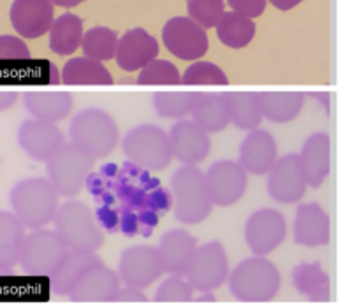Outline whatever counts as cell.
<instances>
[{"instance_id":"cell-1","label":"cell","mask_w":361,"mask_h":304,"mask_svg":"<svg viewBox=\"0 0 361 304\" xmlns=\"http://www.w3.org/2000/svg\"><path fill=\"white\" fill-rule=\"evenodd\" d=\"M9 201L14 217L32 231L53 222L59 208V194L44 178H28L16 183L9 194Z\"/></svg>"},{"instance_id":"cell-2","label":"cell","mask_w":361,"mask_h":304,"mask_svg":"<svg viewBox=\"0 0 361 304\" xmlns=\"http://www.w3.org/2000/svg\"><path fill=\"white\" fill-rule=\"evenodd\" d=\"M53 222H55V232L67 250L94 253L102 246L104 236L95 222L94 213L85 203L67 201L56 208Z\"/></svg>"},{"instance_id":"cell-3","label":"cell","mask_w":361,"mask_h":304,"mask_svg":"<svg viewBox=\"0 0 361 304\" xmlns=\"http://www.w3.org/2000/svg\"><path fill=\"white\" fill-rule=\"evenodd\" d=\"M171 190L176 220L185 225H197L210 217L214 203L208 196L204 175L196 165L180 167L171 176Z\"/></svg>"},{"instance_id":"cell-4","label":"cell","mask_w":361,"mask_h":304,"mask_svg":"<svg viewBox=\"0 0 361 304\" xmlns=\"http://www.w3.org/2000/svg\"><path fill=\"white\" fill-rule=\"evenodd\" d=\"M281 273L277 266L264 257L242 260L229 274L233 296L245 303H268L281 289Z\"/></svg>"},{"instance_id":"cell-5","label":"cell","mask_w":361,"mask_h":304,"mask_svg":"<svg viewBox=\"0 0 361 304\" xmlns=\"http://www.w3.org/2000/svg\"><path fill=\"white\" fill-rule=\"evenodd\" d=\"M73 144L90 155L94 160L106 158L120 139L115 120L102 109L88 108L78 113L71 122Z\"/></svg>"},{"instance_id":"cell-6","label":"cell","mask_w":361,"mask_h":304,"mask_svg":"<svg viewBox=\"0 0 361 304\" xmlns=\"http://www.w3.org/2000/svg\"><path fill=\"white\" fill-rule=\"evenodd\" d=\"M94 158L76 144L66 143L46 162L48 182L59 196H78L94 171Z\"/></svg>"},{"instance_id":"cell-7","label":"cell","mask_w":361,"mask_h":304,"mask_svg":"<svg viewBox=\"0 0 361 304\" xmlns=\"http://www.w3.org/2000/svg\"><path fill=\"white\" fill-rule=\"evenodd\" d=\"M123 153L143 171H162L173 158L168 132L155 125H137L123 137Z\"/></svg>"},{"instance_id":"cell-8","label":"cell","mask_w":361,"mask_h":304,"mask_svg":"<svg viewBox=\"0 0 361 304\" xmlns=\"http://www.w3.org/2000/svg\"><path fill=\"white\" fill-rule=\"evenodd\" d=\"M67 246L55 231L37 229L25 236L20 252V264L32 277H51L67 255Z\"/></svg>"},{"instance_id":"cell-9","label":"cell","mask_w":361,"mask_h":304,"mask_svg":"<svg viewBox=\"0 0 361 304\" xmlns=\"http://www.w3.org/2000/svg\"><path fill=\"white\" fill-rule=\"evenodd\" d=\"M229 274L228 255L219 241L197 246L182 277L197 292H212L221 287Z\"/></svg>"},{"instance_id":"cell-10","label":"cell","mask_w":361,"mask_h":304,"mask_svg":"<svg viewBox=\"0 0 361 304\" xmlns=\"http://www.w3.org/2000/svg\"><path fill=\"white\" fill-rule=\"evenodd\" d=\"M164 273L159 250L154 246L137 245L123 250L120 255L118 278L126 287L143 289L150 287Z\"/></svg>"},{"instance_id":"cell-11","label":"cell","mask_w":361,"mask_h":304,"mask_svg":"<svg viewBox=\"0 0 361 304\" xmlns=\"http://www.w3.org/2000/svg\"><path fill=\"white\" fill-rule=\"evenodd\" d=\"M164 46L180 60H200L208 49V35L196 21L187 16L171 18L162 28Z\"/></svg>"},{"instance_id":"cell-12","label":"cell","mask_w":361,"mask_h":304,"mask_svg":"<svg viewBox=\"0 0 361 304\" xmlns=\"http://www.w3.org/2000/svg\"><path fill=\"white\" fill-rule=\"evenodd\" d=\"M247 172L235 160H219L204 175L208 196L214 206H233L247 190Z\"/></svg>"},{"instance_id":"cell-13","label":"cell","mask_w":361,"mask_h":304,"mask_svg":"<svg viewBox=\"0 0 361 304\" xmlns=\"http://www.w3.org/2000/svg\"><path fill=\"white\" fill-rule=\"evenodd\" d=\"M286 232L288 225L284 215L270 208L257 210L256 213L250 215L245 224L247 245L257 257H264L274 252L284 241Z\"/></svg>"},{"instance_id":"cell-14","label":"cell","mask_w":361,"mask_h":304,"mask_svg":"<svg viewBox=\"0 0 361 304\" xmlns=\"http://www.w3.org/2000/svg\"><path fill=\"white\" fill-rule=\"evenodd\" d=\"M268 172V192L271 199L282 204H293L303 199L309 185L303 175L300 155L291 153L279 158Z\"/></svg>"},{"instance_id":"cell-15","label":"cell","mask_w":361,"mask_h":304,"mask_svg":"<svg viewBox=\"0 0 361 304\" xmlns=\"http://www.w3.org/2000/svg\"><path fill=\"white\" fill-rule=\"evenodd\" d=\"M118 273L99 262L88 267L73 289L69 291L71 301L74 303H108L116 301V294L120 291Z\"/></svg>"},{"instance_id":"cell-16","label":"cell","mask_w":361,"mask_h":304,"mask_svg":"<svg viewBox=\"0 0 361 304\" xmlns=\"http://www.w3.org/2000/svg\"><path fill=\"white\" fill-rule=\"evenodd\" d=\"M18 143L30 158L48 162L66 144V139L55 123L25 120L18 129Z\"/></svg>"},{"instance_id":"cell-17","label":"cell","mask_w":361,"mask_h":304,"mask_svg":"<svg viewBox=\"0 0 361 304\" xmlns=\"http://www.w3.org/2000/svg\"><path fill=\"white\" fill-rule=\"evenodd\" d=\"M173 157L183 165H197L210 153V136L192 120H180L168 132Z\"/></svg>"},{"instance_id":"cell-18","label":"cell","mask_w":361,"mask_h":304,"mask_svg":"<svg viewBox=\"0 0 361 304\" xmlns=\"http://www.w3.org/2000/svg\"><path fill=\"white\" fill-rule=\"evenodd\" d=\"M11 23L25 39H37L53 23V6L49 0H14L11 6Z\"/></svg>"},{"instance_id":"cell-19","label":"cell","mask_w":361,"mask_h":304,"mask_svg":"<svg viewBox=\"0 0 361 304\" xmlns=\"http://www.w3.org/2000/svg\"><path fill=\"white\" fill-rule=\"evenodd\" d=\"M159 55V44L154 35L148 34L145 28H133L118 39L115 58L120 69L134 72L143 69L145 65L155 60Z\"/></svg>"},{"instance_id":"cell-20","label":"cell","mask_w":361,"mask_h":304,"mask_svg":"<svg viewBox=\"0 0 361 304\" xmlns=\"http://www.w3.org/2000/svg\"><path fill=\"white\" fill-rule=\"evenodd\" d=\"M277 143L267 130H250L240 146V160L243 171L250 175H267L277 160Z\"/></svg>"},{"instance_id":"cell-21","label":"cell","mask_w":361,"mask_h":304,"mask_svg":"<svg viewBox=\"0 0 361 304\" xmlns=\"http://www.w3.org/2000/svg\"><path fill=\"white\" fill-rule=\"evenodd\" d=\"M190 115H192V122L207 132H221L231 123L228 94L196 91Z\"/></svg>"},{"instance_id":"cell-22","label":"cell","mask_w":361,"mask_h":304,"mask_svg":"<svg viewBox=\"0 0 361 304\" xmlns=\"http://www.w3.org/2000/svg\"><path fill=\"white\" fill-rule=\"evenodd\" d=\"M295 241L309 248L326 245L330 241V217L319 204L310 203L298 208L295 220Z\"/></svg>"},{"instance_id":"cell-23","label":"cell","mask_w":361,"mask_h":304,"mask_svg":"<svg viewBox=\"0 0 361 304\" xmlns=\"http://www.w3.org/2000/svg\"><path fill=\"white\" fill-rule=\"evenodd\" d=\"M303 175L307 185L319 189L330 175V136L326 132H316L303 143L300 153Z\"/></svg>"},{"instance_id":"cell-24","label":"cell","mask_w":361,"mask_h":304,"mask_svg":"<svg viewBox=\"0 0 361 304\" xmlns=\"http://www.w3.org/2000/svg\"><path fill=\"white\" fill-rule=\"evenodd\" d=\"M197 248V239L183 229L166 232L159 241V255L162 267L171 274H183L187 264Z\"/></svg>"},{"instance_id":"cell-25","label":"cell","mask_w":361,"mask_h":304,"mask_svg":"<svg viewBox=\"0 0 361 304\" xmlns=\"http://www.w3.org/2000/svg\"><path fill=\"white\" fill-rule=\"evenodd\" d=\"M23 102L34 120L48 123L60 122L73 111V97L69 91H27Z\"/></svg>"},{"instance_id":"cell-26","label":"cell","mask_w":361,"mask_h":304,"mask_svg":"<svg viewBox=\"0 0 361 304\" xmlns=\"http://www.w3.org/2000/svg\"><path fill=\"white\" fill-rule=\"evenodd\" d=\"M261 113L274 123H288L300 115L305 104L303 91H257Z\"/></svg>"},{"instance_id":"cell-27","label":"cell","mask_w":361,"mask_h":304,"mask_svg":"<svg viewBox=\"0 0 361 304\" xmlns=\"http://www.w3.org/2000/svg\"><path fill=\"white\" fill-rule=\"evenodd\" d=\"M25 227L13 213L0 211V274H7L20 262Z\"/></svg>"},{"instance_id":"cell-28","label":"cell","mask_w":361,"mask_h":304,"mask_svg":"<svg viewBox=\"0 0 361 304\" xmlns=\"http://www.w3.org/2000/svg\"><path fill=\"white\" fill-rule=\"evenodd\" d=\"M49 48L60 56L73 55L83 39V20L76 14L66 13L53 20L49 27Z\"/></svg>"},{"instance_id":"cell-29","label":"cell","mask_w":361,"mask_h":304,"mask_svg":"<svg viewBox=\"0 0 361 304\" xmlns=\"http://www.w3.org/2000/svg\"><path fill=\"white\" fill-rule=\"evenodd\" d=\"M62 81L66 84H81V87H106L113 84V76L109 70L97 60L80 56L66 62L62 69Z\"/></svg>"},{"instance_id":"cell-30","label":"cell","mask_w":361,"mask_h":304,"mask_svg":"<svg viewBox=\"0 0 361 304\" xmlns=\"http://www.w3.org/2000/svg\"><path fill=\"white\" fill-rule=\"evenodd\" d=\"M101 262L95 253L88 252H74L69 250L66 255V259L62 260L59 267H56L55 273L51 274V291L55 294H69V291L73 289V285L76 284L78 278L88 270V267L95 266V264Z\"/></svg>"},{"instance_id":"cell-31","label":"cell","mask_w":361,"mask_h":304,"mask_svg":"<svg viewBox=\"0 0 361 304\" xmlns=\"http://www.w3.org/2000/svg\"><path fill=\"white\" fill-rule=\"evenodd\" d=\"M293 284L300 294L310 301H328L330 299V278L319 262L300 264L293 270Z\"/></svg>"},{"instance_id":"cell-32","label":"cell","mask_w":361,"mask_h":304,"mask_svg":"<svg viewBox=\"0 0 361 304\" xmlns=\"http://www.w3.org/2000/svg\"><path fill=\"white\" fill-rule=\"evenodd\" d=\"M229 118L240 130H256L261 125V113L257 91H228Z\"/></svg>"},{"instance_id":"cell-33","label":"cell","mask_w":361,"mask_h":304,"mask_svg":"<svg viewBox=\"0 0 361 304\" xmlns=\"http://www.w3.org/2000/svg\"><path fill=\"white\" fill-rule=\"evenodd\" d=\"M215 28H217V37L221 39L222 44L235 49L245 48L256 35L254 21L235 11L222 14Z\"/></svg>"},{"instance_id":"cell-34","label":"cell","mask_w":361,"mask_h":304,"mask_svg":"<svg viewBox=\"0 0 361 304\" xmlns=\"http://www.w3.org/2000/svg\"><path fill=\"white\" fill-rule=\"evenodd\" d=\"M116 44H118V35L106 27L90 28L81 39V48H83L85 56L97 60V62L115 58Z\"/></svg>"},{"instance_id":"cell-35","label":"cell","mask_w":361,"mask_h":304,"mask_svg":"<svg viewBox=\"0 0 361 304\" xmlns=\"http://www.w3.org/2000/svg\"><path fill=\"white\" fill-rule=\"evenodd\" d=\"M196 91H157L154 95V106L162 118L183 120L190 115Z\"/></svg>"},{"instance_id":"cell-36","label":"cell","mask_w":361,"mask_h":304,"mask_svg":"<svg viewBox=\"0 0 361 304\" xmlns=\"http://www.w3.org/2000/svg\"><path fill=\"white\" fill-rule=\"evenodd\" d=\"M180 83H182V76H180L178 69L175 63L168 62V60H152L148 65L141 69L140 76H137V84L141 87H155V84L175 87Z\"/></svg>"},{"instance_id":"cell-37","label":"cell","mask_w":361,"mask_h":304,"mask_svg":"<svg viewBox=\"0 0 361 304\" xmlns=\"http://www.w3.org/2000/svg\"><path fill=\"white\" fill-rule=\"evenodd\" d=\"M229 81L224 70L212 62H194L187 67L185 74L182 76V84L189 87H200V84H210V87H226Z\"/></svg>"},{"instance_id":"cell-38","label":"cell","mask_w":361,"mask_h":304,"mask_svg":"<svg viewBox=\"0 0 361 304\" xmlns=\"http://www.w3.org/2000/svg\"><path fill=\"white\" fill-rule=\"evenodd\" d=\"M224 7V0H189L187 4L189 18L204 30L214 28L219 23L222 14L226 13Z\"/></svg>"},{"instance_id":"cell-39","label":"cell","mask_w":361,"mask_h":304,"mask_svg":"<svg viewBox=\"0 0 361 304\" xmlns=\"http://www.w3.org/2000/svg\"><path fill=\"white\" fill-rule=\"evenodd\" d=\"M192 287L185 281L182 274H171L161 284L155 292L157 303H187L192 301Z\"/></svg>"},{"instance_id":"cell-40","label":"cell","mask_w":361,"mask_h":304,"mask_svg":"<svg viewBox=\"0 0 361 304\" xmlns=\"http://www.w3.org/2000/svg\"><path fill=\"white\" fill-rule=\"evenodd\" d=\"M30 49L16 35H0V60H28Z\"/></svg>"},{"instance_id":"cell-41","label":"cell","mask_w":361,"mask_h":304,"mask_svg":"<svg viewBox=\"0 0 361 304\" xmlns=\"http://www.w3.org/2000/svg\"><path fill=\"white\" fill-rule=\"evenodd\" d=\"M228 4L235 13L243 14L250 20L261 16L267 9V0H228Z\"/></svg>"},{"instance_id":"cell-42","label":"cell","mask_w":361,"mask_h":304,"mask_svg":"<svg viewBox=\"0 0 361 304\" xmlns=\"http://www.w3.org/2000/svg\"><path fill=\"white\" fill-rule=\"evenodd\" d=\"M97 220L99 224H102V227L108 229V231H115L116 224H118V217H116L115 211L109 210V208H101V210H97Z\"/></svg>"},{"instance_id":"cell-43","label":"cell","mask_w":361,"mask_h":304,"mask_svg":"<svg viewBox=\"0 0 361 304\" xmlns=\"http://www.w3.org/2000/svg\"><path fill=\"white\" fill-rule=\"evenodd\" d=\"M116 299L118 301H126V303H147V296L140 291V289H134V287H126L122 291L120 289L118 294H116Z\"/></svg>"},{"instance_id":"cell-44","label":"cell","mask_w":361,"mask_h":304,"mask_svg":"<svg viewBox=\"0 0 361 304\" xmlns=\"http://www.w3.org/2000/svg\"><path fill=\"white\" fill-rule=\"evenodd\" d=\"M137 224H140V220H137L136 215L127 211V213H123L122 222H120V229L126 236H134L137 232Z\"/></svg>"},{"instance_id":"cell-45","label":"cell","mask_w":361,"mask_h":304,"mask_svg":"<svg viewBox=\"0 0 361 304\" xmlns=\"http://www.w3.org/2000/svg\"><path fill=\"white\" fill-rule=\"evenodd\" d=\"M18 101V91L13 90H0V111L13 108Z\"/></svg>"},{"instance_id":"cell-46","label":"cell","mask_w":361,"mask_h":304,"mask_svg":"<svg viewBox=\"0 0 361 304\" xmlns=\"http://www.w3.org/2000/svg\"><path fill=\"white\" fill-rule=\"evenodd\" d=\"M267 2H270L271 6H275L277 9H281V11H289V9H293V7L298 6L302 0H267Z\"/></svg>"},{"instance_id":"cell-47","label":"cell","mask_w":361,"mask_h":304,"mask_svg":"<svg viewBox=\"0 0 361 304\" xmlns=\"http://www.w3.org/2000/svg\"><path fill=\"white\" fill-rule=\"evenodd\" d=\"M49 2H51V6H59V7H66V9H69V7L80 6V4L85 2V0H49Z\"/></svg>"},{"instance_id":"cell-48","label":"cell","mask_w":361,"mask_h":304,"mask_svg":"<svg viewBox=\"0 0 361 304\" xmlns=\"http://www.w3.org/2000/svg\"><path fill=\"white\" fill-rule=\"evenodd\" d=\"M49 74H51V83L53 84H59V76H56V67L53 65H49Z\"/></svg>"},{"instance_id":"cell-49","label":"cell","mask_w":361,"mask_h":304,"mask_svg":"<svg viewBox=\"0 0 361 304\" xmlns=\"http://www.w3.org/2000/svg\"><path fill=\"white\" fill-rule=\"evenodd\" d=\"M197 301H214V298H212V296H203V298H200Z\"/></svg>"}]
</instances>
